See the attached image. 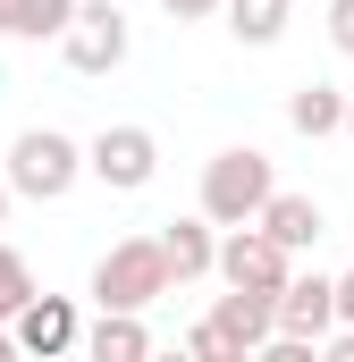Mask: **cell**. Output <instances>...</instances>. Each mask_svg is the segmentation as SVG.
Segmentation results:
<instances>
[{
  "instance_id": "17",
  "label": "cell",
  "mask_w": 354,
  "mask_h": 362,
  "mask_svg": "<svg viewBox=\"0 0 354 362\" xmlns=\"http://www.w3.org/2000/svg\"><path fill=\"white\" fill-rule=\"evenodd\" d=\"M185 362H253V354H245V346H236L228 329H211V320H194V329H185Z\"/></svg>"
},
{
  "instance_id": "12",
  "label": "cell",
  "mask_w": 354,
  "mask_h": 362,
  "mask_svg": "<svg viewBox=\"0 0 354 362\" xmlns=\"http://www.w3.org/2000/svg\"><path fill=\"white\" fill-rule=\"evenodd\" d=\"M287 127L312 135V144L338 135V127H346V93H338V85H295V93H287Z\"/></svg>"
},
{
  "instance_id": "13",
  "label": "cell",
  "mask_w": 354,
  "mask_h": 362,
  "mask_svg": "<svg viewBox=\"0 0 354 362\" xmlns=\"http://www.w3.org/2000/svg\"><path fill=\"white\" fill-rule=\"evenodd\" d=\"M76 17V0H8L0 8V34H25V42H59Z\"/></svg>"
},
{
  "instance_id": "20",
  "label": "cell",
  "mask_w": 354,
  "mask_h": 362,
  "mask_svg": "<svg viewBox=\"0 0 354 362\" xmlns=\"http://www.w3.org/2000/svg\"><path fill=\"white\" fill-rule=\"evenodd\" d=\"M329 303H338V320L354 329V270H346V278H329Z\"/></svg>"
},
{
  "instance_id": "9",
  "label": "cell",
  "mask_w": 354,
  "mask_h": 362,
  "mask_svg": "<svg viewBox=\"0 0 354 362\" xmlns=\"http://www.w3.org/2000/svg\"><path fill=\"white\" fill-rule=\"evenodd\" d=\"M152 245H161V270H169V286H194V278H211V253H219L211 219H169Z\"/></svg>"
},
{
  "instance_id": "1",
  "label": "cell",
  "mask_w": 354,
  "mask_h": 362,
  "mask_svg": "<svg viewBox=\"0 0 354 362\" xmlns=\"http://www.w3.org/2000/svg\"><path fill=\"white\" fill-rule=\"evenodd\" d=\"M270 194H278L270 185V152H253V144L211 152V169H202V219L211 228H253Z\"/></svg>"
},
{
  "instance_id": "10",
  "label": "cell",
  "mask_w": 354,
  "mask_h": 362,
  "mask_svg": "<svg viewBox=\"0 0 354 362\" xmlns=\"http://www.w3.org/2000/svg\"><path fill=\"white\" fill-rule=\"evenodd\" d=\"M253 228H262L270 245L295 262V253H312V245H321V202H312V194H270Z\"/></svg>"
},
{
  "instance_id": "7",
  "label": "cell",
  "mask_w": 354,
  "mask_h": 362,
  "mask_svg": "<svg viewBox=\"0 0 354 362\" xmlns=\"http://www.w3.org/2000/svg\"><path fill=\"white\" fill-rule=\"evenodd\" d=\"M76 337H85V329H76V303H68V295H25V312L8 320V346H17L25 362L76 354Z\"/></svg>"
},
{
  "instance_id": "25",
  "label": "cell",
  "mask_w": 354,
  "mask_h": 362,
  "mask_svg": "<svg viewBox=\"0 0 354 362\" xmlns=\"http://www.w3.org/2000/svg\"><path fill=\"white\" fill-rule=\"evenodd\" d=\"M8 202H17V194H8V177H0V219H8Z\"/></svg>"
},
{
  "instance_id": "23",
  "label": "cell",
  "mask_w": 354,
  "mask_h": 362,
  "mask_svg": "<svg viewBox=\"0 0 354 362\" xmlns=\"http://www.w3.org/2000/svg\"><path fill=\"white\" fill-rule=\"evenodd\" d=\"M0 362H25V354H17V346H8V329H0Z\"/></svg>"
},
{
  "instance_id": "15",
  "label": "cell",
  "mask_w": 354,
  "mask_h": 362,
  "mask_svg": "<svg viewBox=\"0 0 354 362\" xmlns=\"http://www.w3.org/2000/svg\"><path fill=\"white\" fill-rule=\"evenodd\" d=\"M219 8H228V34H236V42H253V51L287 34V0H219Z\"/></svg>"
},
{
  "instance_id": "18",
  "label": "cell",
  "mask_w": 354,
  "mask_h": 362,
  "mask_svg": "<svg viewBox=\"0 0 354 362\" xmlns=\"http://www.w3.org/2000/svg\"><path fill=\"white\" fill-rule=\"evenodd\" d=\"M253 362H321V346H295V337H262Z\"/></svg>"
},
{
  "instance_id": "26",
  "label": "cell",
  "mask_w": 354,
  "mask_h": 362,
  "mask_svg": "<svg viewBox=\"0 0 354 362\" xmlns=\"http://www.w3.org/2000/svg\"><path fill=\"white\" fill-rule=\"evenodd\" d=\"M346 135H354V101H346Z\"/></svg>"
},
{
  "instance_id": "11",
  "label": "cell",
  "mask_w": 354,
  "mask_h": 362,
  "mask_svg": "<svg viewBox=\"0 0 354 362\" xmlns=\"http://www.w3.org/2000/svg\"><path fill=\"white\" fill-rule=\"evenodd\" d=\"M76 354L85 362H152V329H144V312H101L76 337Z\"/></svg>"
},
{
  "instance_id": "4",
  "label": "cell",
  "mask_w": 354,
  "mask_h": 362,
  "mask_svg": "<svg viewBox=\"0 0 354 362\" xmlns=\"http://www.w3.org/2000/svg\"><path fill=\"white\" fill-rule=\"evenodd\" d=\"M85 177H101L110 194H144V185L161 177V144H152V127H101L85 144Z\"/></svg>"
},
{
  "instance_id": "28",
  "label": "cell",
  "mask_w": 354,
  "mask_h": 362,
  "mask_svg": "<svg viewBox=\"0 0 354 362\" xmlns=\"http://www.w3.org/2000/svg\"><path fill=\"white\" fill-rule=\"evenodd\" d=\"M0 8H8V0H0Z\"/></svg>"
},
{
  "instance_id": "21",
  "label": "cell",
  "mask_w": 354,
  "mask_h": 362,
  "mask_svg": "<svg viewBox=\"0 0 354 362\" xmlns=\"http://www.w3.org/2000/svg\"><path fill=\"white\" fill-rule=\"evenodd\" d=\"M161 8H169L177 25H185V17H211V8H219V0H161Z\"/></svg>"
},
{
  "instance_id": "22",
  "label": "cell",
  "mask_w": 354,
  "mask_h": 362,
  "mask_svg": "<svg viewBox=\"0 0 354 362\" xmlns=\"http://www.w3.org/2000/svg\"><path fill=\"white\" fill-rule=\"evenodd\" d=\"M321 362H354V329L346 337H321Z\"/></svg>"
},
{
  "instance_id": "3",
  "label": "cell",
  "mask_w": 354,
  "mask_h": 362,
  "mask_svg": "<svg viewBox=\"0 0 354 362\" xmlns=\"http://www.w3.org/2000/svg\"><path fill=\"white\" fill-rule=\"evenodd\" d=\"M169 295V270H161V245L152 236H127L93 262V303L101 312H152Z\"/></svg>"
},
{
  "instance_id": "5",
  "label": "cell",
  "mask_w": 354,
  "mask_h": 362,
  "mask_svg": "<svg viewBox=\"0 0 354 362\" xmlns=\"http://www.w3.org/2000/svg\"><path fill=\"white\" fill-rule=\"evenodd\" d=\"M59 51H68V68H76V76H110V68L127 59V8H118V0H76V17H68Z\"/></svg>"
},
{
  "instance_id": "6",
  "label": "cell",
  "mask_w": 354,
  "mask_h": 362,
  "mask_svg": "<svg viewBox=\"0 0 354 362\" xmlns=\"http://www.w3.org/2000/svg\"><path fill=\"white\" fill-rule=\"evenodd\" d=\"M211 270L228 278V295H278V286H287V253H278V245H270L262 228H228V236H219V253H211Z\"/></svg>"
},
{
  "instance_id": "19",
  "label": "cell",
  "mask_w": 354,
  "mask_h": 362,
  "mask_svg": "<svg viewBox=\"0 0 354 362\" xmlns=\"http://www.w3.org/2000/svg\"><path fill=\"white\" fill-rule=\"evenodd\" d=\"M329 42L354 51V0H329Z\"/></svg>"
},
{
  "instance_id": "16",
  "label": "cell",
  "mask_w": 354,
  "mask_h": 362,
  "mask_svg": "<svg viewBox=\"0 0 354 362\" xmlns=\"http://www.w3.org/2000/svg\"><path fill=\"white\" fill-rule=\"evenodd\" d=\"M25 295H34V270H25V253H17V245H0V329L25 312Z\"/></svg>"
},
{
  "instance_id": "14",
  "label": "cell",
  "mask_w": 354,
  "mask_h": 362,
  "mask_svg": "<svg viewBox=\"0 0 354 362\" xmlns=\"http://www.w3.org/2000/svg\"><path fill=\"white\" fill-rule=\"evenodd\" d=\"M202 320H211V329H228V337H236L245 354H253V346L270 337V303H262V295H219V303H211Z\"/></svg>"
},
{
  "instance_id": "2",
  "label": "cell",
  "mask_w": 354,
  "mask_h": 362,
  "mask_svg": "<svg viewBox=\"0 0 354 362\" xmlns=\"http://www.w3.org/2000/svg\"><path fill=\"white\" fill-rule=\"evenodd\" d=\"M0 177H8V194H25V202H59L68 185L85 177V152H76L59 127H25V135L8 144V169H0Z\"/></svg>"
},
{
  "instance_id": "24",
  "label": "cell",
  "mask_w": 354,
  "mask_h": 362,
  "mask_svg": "<svg viewBox=\"0 0 354 362\" xmlns=\"http://www.w3.org/2000/svg\"><path fill=\"white\" fill-rule=\"evenodd\" d=\"M152 362H185V346H169V354H161V346H152Z\"/></svg>"
},
{
  "instance_id": "8",
  "label": "cell",
  "mask_w": 354,
  "mask_h": 362,
  "mask_svg": "<svg viewBox=\"0 0 354 362\" xmlns=\"http://www.w3.org/2000/svg\"><path fill=\"white\" fill-rule=\"evenodd\" d=\"M338 329V303H329V278H287L270 295V337H295V346H321Z\"/></svg>"
},
{
  "instance_id": "27",
  "label": "cell",
  "mask_w": 354,
  "mask_h": 362,
  "mask_svg": "<svg viewBox=\"0 0 354 362\" xmlns=\"http://www.w3.org/2000/svg\"><path fill=\"white\" fill-rule=\"evenodd\" d=\"M59 362H85V354H59Z\"/></svg>"
}]
</instances>
